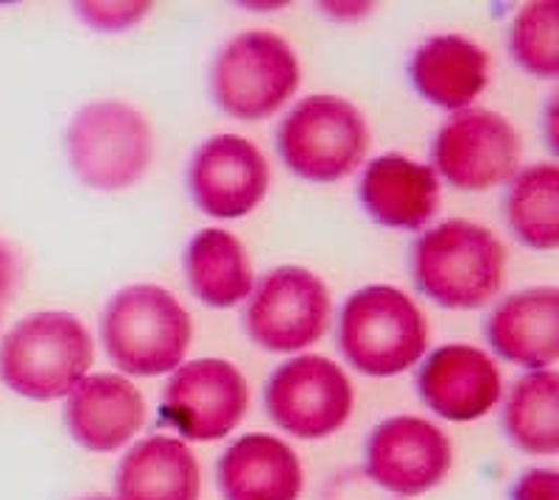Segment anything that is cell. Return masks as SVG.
<instances>
[{
  "mask_svg": "<svg viewBox=\"0 0 559 500\" xmlns=\"http://www.w3.org/2000/svg\"><path fill=\"white\" fill-rule=\"evenodd\" d=\"M419 397L451 422H473L501 400V372L484 349L448 344L433 349L417 374Z\"/></svg>",
  "mask_w": 559,
  "mask_h": 500,
  "instance_id": "14",
  "label": "cell"
},
{
  "mask_svg": "<svg viewBox=\"0 0 559 500\" xmlns=\"http://www.w3.org/2000/svg\"><path fill=\"white\" fill-rule=\"evenodd\" d=\"M503 428L512 444L532 456L559 453V378L537 369L518 380L503 406Z\"/></svg>",
  "mask_w": 559,
  "mask_h": 500,
  "instance_id": "22",
  "label": "cell"
},
{
  "mask_svg": "<svg viewBox=\"0 0 559 500\" xmlns=\"http://www.w3.org/2000/svg\"><path fill=\"white\" fill-rule=\"evenodd\" d=\"M353 386L324 355H299L280 364L266 383V412L297 439H324L353 414Z\"/></svg>",
  "mask_w": 559,
  "mask_h": 500,
  "instance_id": "10",
  "label": "cell"
},
{
  "mask_svg": "<svg viewBox=\"0 0 559 500\" xmlns=\"http://www.w3.org/2000/svg\"><path fill=\"white\" fill-rule=\"evenodd\" d=\"M302 464L283 439L247 433L224 450L218 492L224 500H299Z\"/></svg>",
  "mask_w": 559,
  "mask_h": 500,
  "instance_id": "19",
  "label": "cell"
},
{
  "mask_svg": "<svg viewBox=\"0 0 559 500\" xmlns=\"http://www.w3.org/2000/svg\"><path fill=\"white\" fill-rule=\"evenodd\" d=\"M79 17L98 32H123L148 14V3H79Z\"/></svg>",
  "mask_w": 559,
  "mask_h": 500,
  "instance_id": "25",
  "label": "cell"
},
{
  "mask_svg": "<svg viewBox=\"0 0 559 500\" xmlns=\"http://www.w3.org/2000/svg\"><path fill=\"white\" fill-rule=\"evenodd\" d=\"M331 294L302 266H280L254 285L247 305V333L269 353H297L324 336Z\"/></svg>",
  "mask_w": 559,
  "mask_h": 500,
  "instance_id": "9",
  "label": "cell"
},
{
  "mask_svg": "<svg viewBox=\"0 0 559 500\" xmlns=\"http://www.w3.org/2000/svg\"><path fill=\"white\" fill-rule=\"evenodd\" d=\"M451 439L419 417H389L372 428L364 448V475L394 498L431 492L451 473Z\"/></svg>",
  "mask_w": 559,
  "mask_h": 500,
  "instance_id": "12",
  "label": "cell"
},
{
  "mask_svg": "<svg viewBox=\"0 0 559 500\" xmlns=\"http://www.w3.org/2000/svg\"><path fill=\"white\" fill-rule=\"evenodd\" d=\"M338 349L361 374L394 378L426 355L428 322L403 291L367 285L342 305Z\"/></svg>",
  "mask_w": 559,
  "mask_h": 500,
  "instance_id": "5",
  "label": "cell"
},
{
  "mask_svg": "<svg viewBox=\"0 0 559 500\" xmlns=\"http://www.w3.org/2000/svg\"><path fill=\"white\" fill-rule=\"evenodd\" d=\"M367 216L389 229H423L439 210V177L431 165L383 154L364 168L358 184Z\"/></svg>",
  "mask_w": 559,
  "mask_h": 500,
  "instance_id": "16",
  "label": "cell"
},
{
  "mask_svg": "<svg viewBox=\"0 0 559 500\" xmlns=\"http://www.w3.org/2000/svg\"><path fill=\"white\" fill-rule=\"evenodd\" d=\"M93 338L73 313L45 311L23 319L0 344V378L28 400H59L87 378Z\"/></svg>",
  "mask_w": 559,
  "mask_h": 500,
  "instance_id": "3",
  "label": "cell"
},
{
  "mask_svg": "<svg viewBox=\"0 0 559 500\" xmlns=\"http://www.w3.org/2000/svg\"><path fill=\"white\" fill-rule=\"evenodd\" d=\"M109 361L134 378H157L182 367L193 338L191 313L159 285H127L102 317Z\"/></svg>",
  "mask_w": 559,
  "mask_h": 500,
  "instance_id": "2",
  "label": "cell"
},
{
  "mask_svg": "<svg viewBox=\"0 0 559 500\" xmlns=\"http://www.w3.org/2000/svg\"><path fill=\"white\" fill-rule=\"evenodd\" d=\"M76 500H115V498H112V495L96 492V495H84V498H76Z\"/></svg>",
  "mask_w": 559,
  "mask_h": 500,
  "instance_id": "29",
  "label": "cell"
},
{
  "mask_svg": "<svg viewBox=\"0 0 559 500\" xmlns=\"http://www.w3.org/2000/svg\"><path fill=\"white\" fill-rule=\"evenodd\" d=\"M185 277L193 297L207 308H233L254 288V272L243 243L227 229L210 227L185 249Z\"/></svg>",
  "mask_w": 559,
  "mask_h": 500,
  "instance_id": "21",
  "label": "cell"
},
{
  "mask_svg": "<svg viewBox=\"0 0 559 500\" xmlns=\"http://www.w3.org/2000/svg\"><path fill=\"white\" fill-rule=\"evenodd\" d=\"M408 79L419 98L439 109L471 107L489 79V57L481 45L462 34H437L417 45Z\"/></svg>",
  "mask_w": 559,
  "mask_h": 500,
  "instance_id": "18",
  "label": "cell"
},
{
  "mask_svg": "<svg viewBox=\"0 0 559 500\" xmlns=\"http://www.w3.org/2000/svg\"><path fill=\"white\" fill-rule=\"evenodd\" d=\"M269 179L266 157L241 134L204 140L188 168L193 204L210 218L249 216L266 199Z\"/></svg>",
  "mask_w": 559,
  "mask_h": 500,
  "instance_id": "13",
  "label": "cell"
},
{
  "mask_svg": "<svg viewBox=\"0 0 559 500\" xmlns=\"http://www.w3.org/2000/svg\"><path fill=\"white\" fill-rule=\"evenodd\" d=\"M433 171L459 190H489L521 171V134L498 112L462 109L433 140Z\"/></svg>",
  "mask_w": 559,
  "mask_h": 500,
  "instance_id": "11",
  "label": "cell"
},
{
  "mask_svg": "<svg viewBox=\"0 0 559 500\" xmlns=\"http://www.w3.org/2000/svg\"><path fill=\"white\" fill-rule=\"evenodd\" d=\"M509 51L537 79L559 76V7L554 0L526 3L509 28Z\"/></svg>",
  "mask_w": 559,
  "mask_h": 500,
  "instance_id": "24",
  "label": "cell"
},
{
  "mask_svg": "<svg viewBox=\"0 0 559 500\" xmlns=\"http://www.w3.org/2000/svg\"><path fill=\"white\" fill-rule=\"evenodd\" d=\"M324 500H392L369 481L364 473H344L338 478H331L328 489H324Z\"/></svg>",
  "mask_w": 559,
  "mask_h": 500,
  "instance_id": "27",
  "label": "cell"
},
{
  "mask_svg": "<svg viewBox=\"0 0 559 500\" xmlns=\"http://www.w3.org/2000/svg\"><path fill=\"white\" fill-rule=\"evenodd\" d=\"M14 279H17V263H14L12 249L0 238V313H3V305H7L9 294H12Z\"/></svg>",
  "mask_w": 559,
  "mask_h": 500,
  "instance_id": "28",
  "label": "cell"
},
{
  "mask_svg": "<svg viewBox=\"0 0 559 500\" xmlns=\"http://www.w3.org/2000/svg\"><path fill=\"white\" fill-rule=\"evenodd\" d=\"M64 425L90 453H112L146 425V400L121 374H87L68 394Z\"/></svg>",
  "mask_w": 559,
  "mask_h": 500,
  "instance_id": "15",
  "label": "cell"
},
{
  "mask_svg": "<svg viewBox=\"0 0 559 500\" xmlns=\"http://www.w3.org/2000/svg\"><path fill=\"white\" fill-rule=\"evenodd\" d=\"M509 500H559V473L557 469H528L512 484Z\"/></svg>",
  "mask_w": 559,
  "mask_h": 500,
  "instance_id": "26",
  "label": "cell"
},
{
  "mask_svg": "<svg viewBox=\"0 0 559 500\" xmlns=\"http://www.w3.org/2000/svg\"><path fill=\"white\" fill-rule=\"evenodd\" d=\"M299 87V62L292 45L274 32L236 34L210 70L218 109L238 121H263Z\"/></svg>",
  "mask_w": 559,
  "mask_h": 500,
  "instance_id": "7",
  "label": "cell"
},
{
  "mask_svg": "<svg viewBox=\"0 0 559 500\" xmlns=\"http://www.w3.org/2000/svg\"><path fill=\"white\" fill-rule=\"evenodd\" d=\"M249 408L247 378L236 364L199 358L174 369L163 389L159 417L191 442H218L241 425Z\"/></svg>",
  "mask_w": 559,
  "mask_h": 500,
  "instance_id": "8",
  "label": "cell"
},
{
  "mask_svg": "<svg viewBox=\"0 0 559 500\" xmlns=\"http://www.w3.org/2000/svg\"><path fill=\"white\" fill-rule=\"evenodd\" d=\"M202 469L174 437H148L127 450L115 469V500H199Z\"/></svg>",
  "mask_w": 559,
  "mask_h": 500,
  "instance_id": "20",
  "label": "cell"
},
{
  "mask_svg": "<svg viewBox=\"0 0 559 500\" xmlns=\"http://www.w3.org/2000/svg\"><path fill=\"white\" fill-rule=\"evenodd\" d=\"M64 152L82 184L102 193L127 190L146 177L152 165V123L127 102H90L70 118Z\"/></svg>",
  "mask_w": 559,
  "mask_h": 500,
  "instance_id": "4",
  "label": "cell"
},
{
  "mask_svg": "<svg viewBox=\"0 0 559 500\" xmlns=\"http://www.w3.org/2000/svg\"><path fill=\"white\" fill-rule=\"evenodd\" d=\"M369 129L356 104L338 95H308L283 118L277 152L306 182H338L364 163Z\"/></svg>",
  "mask_w": 559,
  "mask_h": 500,
  "instance_id": "6",
  "label": "cell"
},
{
  "mask_svg": "<svg viewBox=\"0 0 559 500\" xmlns=\"http://www.w3.org/2000/svg\"><path fill=\"white\" fill-rule=\"evenodd\" d=\"M487 342L509 364L532 372L551 367L559 355L557 288H526L498 302L487 319Z\"/></svg>",
  "mask_w": 559,
  "mask_h": 500,
  "instance_id": "17",
  "label": "cell"
},
{
  "mask_svg": "<svg viewBox=\"0 0 559 500\" xmlns=\"http://www.w3.org/2000/svg\"><path fill=\"white\" fill-rule=\"evenodd\" d=\"M507 224L518 241L537 252L559 247V168L528 165L512 177L507 193Z\"/></svg>",
  "mask_w": 559,
  "mask_h": 500,
  "instance_id": "23",
  "label": "cell"
},
{
  "mask_svg": "<svg viewBox=\"0 0 559 500\" xmlns=\"http://www.w3.org/2000/svg\"><path fill=\"white\" fill-rule=\"evenodd\" d=\"M507 249L492 229L451 218L419 235L412 249L414 285L423 297L451 311L492 302L503 285Z\"/></svg>",
  "mask_w": 559,
  "mask_h": 500,
  "instance_id": "1",
  "label": "cell"
}]
</instances>
